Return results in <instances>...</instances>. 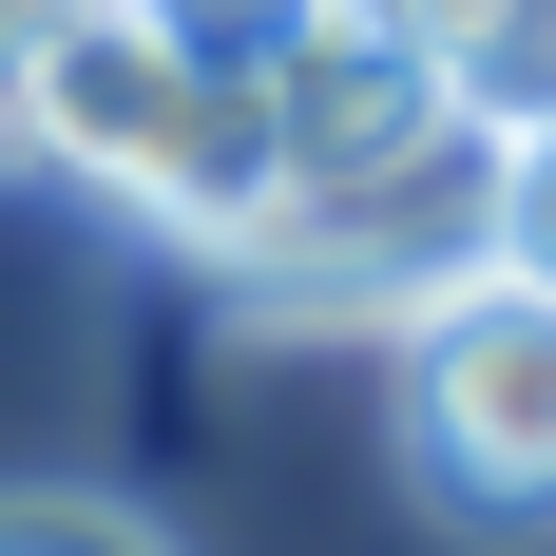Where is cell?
Wrapping results in <instances>:
<instances>
[{"label":"cell","mask_w":556,"mask_h":556,"mask_svg":"<svg viewBox=\"0 0 556 556\" xmlns=\"http://www.w3.org/2000/svg\"><path fill=\"white\" fill-rule=\"evenodd\" d=\"M20 154L58 192H97V212L173 230V250H250L288 212V135H269V77H212V58H173L135 0H77L39 39V97H20Z\"/></svg>","instance_id":"cell-1"},{"label":"cell","mask_w":556,"mask_h":556,"mask_svg":"<svg viewBox=\"0 0 556 556\" xmlns=\"http://www.w3.org/2000/svg\"><path fill=\"white\" fill-rule=\"evenodd\" d=\"M384 345H403V480L460 538H556V288L518 250H480Z\"/></svg>","instance_id":"cell-2"},{"label":"cell","mask_w":556,"mask_h":556,"mask_svg":"<svg viewBox=\"0 0 556 556\" xmlns=\"http://www.w3.org/2000/svg\"><path fill=\"white\" fill-rule=\"evenodd\" d=\"M500 250V135L460 115L442 154H403V173H365V192H288L250 250H230V307L250 327H403L442 269H480Z\"/></svg>","instance_id":"cell-3"},{"label":"cell","mask_w":556,"mask_h":556,"mask_svg":"<svg viewBox=\"0 0 556 556\" xmlns=\"http://www.w3.org/2000/svg\"><path fill=\"white\" fill-rule=\"evenodd\" d=\"M269 135H288V192H365V173L460 135V77L422 39H384V20H307L269 58Z\"/></svg>","instance_id":"cell-4"},{"label":"cell","mask_w":556,"mask_h":556,"mask_svg":"<svg viewBox=\"0 0 556 556\" xmlns=\"http://www.w3.org/2000/svg\"><path fill=\"white\" fill-rule=\"evenodd\" d=\"M460 115H480V135H538V115H556V0H480V39H460Z\"/></svg>","instance_id":"cell-5"},{"label":"cell","mask_w":556,"mask_h":556,"mask_svg":"<svg viewBox=\"0 0 556 556\" xmlns=\"http://www.w3.org/2000/svg\"><path fill=\"white\" fill-rule=\"evenodd\" d=\"M135 20H154L173 58H212V77H269V58L307 39V20H327V0H135Z\"/></svg>","instance_id":"cell-6"},{"label":"cell","mask_w":556,"mask_h":556,"mask_svg":"<svg viewBox=\"0 0 556 556\" xmlns=\"http://www.w3.org/2000/svg\"><path fill=\"white\" fill-rule=\"evenodd\" d=\"M0 556H173V538H154L135 500H58V480H20V500H0Z\"/></svg>","instance_id":"cell-7"},{"label":"cell","mask_w":556,"mask_h":556,"mask_svg":"<svg viewBox=\"0 0 556 556\" xmlns=\"http://www.w3.org/2000/svg\"><path fill=\"white\" fill-rule=\"evenodd\" d=\"M500 250L556 288V115H538V135H500Z\"/></svg>","instance_id":"cell-8"},{"label":"cell","mask_w":556,"mask_h":556,"mask_svg":"<svg viewBox=\"0 0 556 556\" xmlns=\"http://www.w3.org/2000/svg\"><path fill=\"white\" fill-rule=\"evenodd\" d=\"M77 20V0H0V154H20V97H39V39Z\"/></svg>","instance_id":"cell-9"},{"label":"cell","mask_w":556,"mask_h":556,"mask_svg":"<svg viewBox=\"0 0 556 556\" xmlns=\"http://www.w3.org/2000/svg\"><path fill=\"white\" fill-rule=\"evenodd\" d=\"M327 20H384V39H422L442 77H460V39H480V0H327Z\"/></svg>","instance_id":"cell-10"}]
</instances>
